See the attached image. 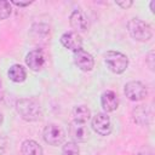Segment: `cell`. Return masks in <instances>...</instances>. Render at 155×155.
I'll return each mask as SVG.
<instances>
[{
	"mask_svg": "<svg viewBox=\"0 0 155 155\" xmlns=\"http://www.w3.org/2000/svg\"><path fill=\"white\" fill-rule=\"evenodd\" d=\"M16 109L17 113L21 115V117L27 121H36L41 117L40 104L34 99H29V98L19 99L16 103Z\"/></svg>",
	"mask_w": 155,
	"mask_h": 155,
	"instance_id": "1",
	"label": "cell"
},
{
	"mask_svg": "<svg viewBox=\"0 0 155 155\" xmlns=\"http://www.w3.org/2000/svg\"><path fill=\"white\" fill-rule=\"evenodd\" d=\"M127 29H128L130 35L137 41H148L153 36L151 27L144 21L138 19V18H133L128 21Z\"/></svg>",
	"mask_w": 155,
	"mask_h": 155,
	"instance_id": "2",
	"label": "cell"
},
{
	"mask_svg": "<svg viewBox=\"0 0 155 155\" xmlns=\"http://www.w3.org/2000/svg\"><path fill=\"white\" fill-rule=\"evenodd\" d=\"M107 67L115 74L124 73L128 67V58L117 51H108L104 56Z\"/></svg>",
	"mask_w": 155,
	"mask_h": 155,
	"instance_id": "3",
	"label": "cell"
},
{
	"mask_svg": "<svg viewBox=\"0 0 155 155\" xmlns=\"http://www.w3.org/2000/svg\"><path fill=\"white\" fill-rule=\"evenodd\" d=\"M44 139L50 145H58L64 140V131L56 124H50L44 130Z\"/></svg>",
	"mask_w": 155,
	"mask_h": 155,
	"instance_id": "4",
	"label": "cell"
},
{
	"mask_svg": "<svg viewBox=\"0 0 155 155\" xmlns=\"http://www.w3.org/2000/svg\"><path fill=\"white\" fill-rule=\"evenodd\" d=\"M125 94L131 101H142L147 97V88L139 81H130L125 85Z\"/></svg>",
	"mask_w": 155,
	"mask_h": 155,
	"instance_id": "5",
	"label": "cell"
},
{
	"mask_svg": "<svg viewBox=\"0 0 155 155\" xmlns=\"http://www.w3.org/2000/svg\"><path fill=\"white\" fill-rule=\"evenodd\" d=\"M92 128L101 136H108L111 132V122L107 114L99 113L92 119Z\"/></svg>",
	"mask_w": 155,
	"mask_h": 155,
	"instance_id": "6",
	"label": "cell"
},
{
	"mask_svg": "<svg viewBox=\"0 0 155 155\" xmlns=\"http://www.w3.org/2000/svg\"><path fill=\"white\" fill-rule=\"evenodd\" d=\"M74 62L78 65V68H80L82 71H90L94 65L93 57L82 48L74 52Z\"/></svg>",
	"mask_w": 155,
	"mask_h": 155,
	"instance_id": "7",
	"label": "cell"
},
{
	"mask_svg": "<svg viewBox=\"0 0 155 155\" xmlns=\"http://www.w3.org/2000/svg\"><path fill=\"white\" fill-rule=\"evenodd\" d=\"M69 133L71 138L76 142H86L90 137V131L85 122H79L75 120L69 126Z\"/></svg>",
	"mask_w": 155,
	"mask_h": 155,
	"instance_id": "8",
	"label": "cell"
},
{
	"mask_svg": "<svg viewBox=\"0 0 155 155\" xmlns=\"http://www.w3.org/2000/svg\"><path fill=\"white\" fill-rule=\"evenodd\" d=\"M61 42H62V45L65 48L71 50L74 52L79 51L81 48V46H82V39L75 31H67V33H64L61 36Z\"/></svg>",
	"mask_w": 155,
	"mask_h": 155,
	"instance_id": "9",
	"label": "cell"
},
{
	"mask_svg": "<svg viewBox=\"0 0 155 155\" xmlns=\"http://www.w3.org/2000/svg\"><path fill=\"white\" fill-rule=\"evenodd\" d=\"M69 22L71 28L75 30V33L78 31H85L87 29V16L81 11V10H74L70 13L69 17Z\"/></svg>",
	"mask_w": 155,
	"mask_h": 155,
	"instance_id": "10",
	"label": "cell"
},
{
	"mask_svg": "<svg viewBox=\"0 0 155 155\" xmlns=\"http://www.w3.org/2000/svg\"><path fill=\"white\" fill-rule=\"evenodd\" d=\"M25 63L31 70H40L45 64V56L41 50H33L25 56Z\"/></svg>",
	"mask_w": 155,
	"mask_h": 155,
	"instance_id": "11",
	"label": "cell"
},
{
	"mask_svg": "<svg viewBox=\"0 0 155 155\" xmlns=\"http://www.w3.org/2000/svg\"><path fill=\"white\" fill-rule=\"evenodd\" d=\"M101 103L105 111H114L119 105V99L115 92L105 91L101 97Z\"/></svg>",
	"mask_w": 155,
	"mask_h": 155,
	"instance_id": "12",
	"label": "cell"
},
{
	"mask_svg": "<svg viewBox=\"0 0 155 155\" xmlns=\"http://www.w3.org/2000/svg\"><path fill=\"white\" fill-rule=\"evenodd\" d=\"M21 151L23 155H42V148L33 139H27L22 143Z\"/></svg>",
	"mask_w": 155,
	"mask_h": 155,
	"instance_id": "13",
	"label": "cell"
},
{
	"mask_svg": "<svg viewBox=\"0 0 155 155\" xmlns=\"http://www.w3.org/2000/svg\"><path fill=\"white\" fill-rule=\"evenodd\" d=\"M7 74H8V78H10L13 82H23V81L25 80V78H27L25 69H24L22 65H19V64H13V65L8 69Z\"/></svg>",
	"mask_w": 155,
	"mask_h": 155,
	"instance_id": "14",
	"label": "cell"
},
{
	"mask_svg": "<svg viewBox=\"0 0 155 155\" xmlns=\"http://www.w3.org/2000/svg\"><path fill=\"white\" fill-rule=\"evenodd\" d=\"M149 119H150V113L148 108H145V105H139L136 109H133V120L137 124L144 125L149 121Z\"/></svg>",
	"mask_w": 155,
	"mask_h": 155,
	"instance_id": "15",
	"label": "cell"
},
{
	"mask_svg": "<svg viewBox=\"0 0 155 155\" xmlns=\"http://www.w3.org/2000/svg\"><path fill=\"white\" fill-rule=\"evenodd\" d=\"M73 116L75 121L86 122L91 117V111L86 105H78L73 109Z\"/></svg>",
	"mask_w": 155,
	"mask_h": 155,
	"instance_id": "16",
	"label": "cell"
},
{
	"mask_svg": "<svg viewBox=\"0 0 155 155\" xmlns=\"http://www.w3.org/2000/svg\"><path fill=\"white\" fill-rule=\"evenodd\" d=\"M79 153H80L79 147L74 142H68L62 148V154L63 155H79Z\"/></svg>",
	"mask_w": 155,
	"mask_h": 155,
	"instance_id": "17",
	"label": "cell"
},
{
	"mask_svg": "<svg viewBox=\"0 0 155 155\" xmlns=\"http://www.w3.org/2000/svg\"><path fill=\"white\" fill-rule=\"evenodd\" d=\"M11 4L6 0H0V19H5L11 15Z\"/></svg>",
	"mask_w": 155,
	"mask_h": 155,
	"instance_id": "18",
	"label": "cell"
},
{
	"mask_svg": "<svg viewBox=\"0 0 155 155\" xmlns=\"http://www.w3.org/2000/svg\"><path fill=\"white\" fill-rule=\"evenodd\" d=\"M133 2L131 1V0H127V1H116V5L117 6H120V7H122V8H127V7H130L131 5H132Z\"/></svg>",
	"mask_w": 155,
	"mask_h": 155,
	"instance_id": "19",
	"label": "cell"
},
{
	"mask_svg": "<svg viewBox=\"0 0 155 155\" xmlns=\"http://www.w3.org/2000/svg\"><path fill=\"white\" fill-rule=\"evenodd\" d=\"M5 148H6V140L5 138L0 134V154H2L5 151Z\"/></svg>",
	"mask_w": 155,
	"mask_h": 155,
	"instance_id": "20",
	"label": "cell"
},
{
	"mask_svg": "<svg viewBox=\"0 0 155 155\" xmlns=\"http://www.w3.org/2000/svg\"><path fill=\"white\" fill-rule=\"evenodd\" d=\"M153 57H154V52L151 51L150 53H149V56H148V65H149V68L153 70L154 69V64H153Z\"/></svg>",
	"mask_w": 155,
	"mask_h": 155,
	"instance_id": "21",
	"label": "cell"
},
{
	"mask_svg": "<svg viewBox=\"0 0 155 155\" xmlns=\"http://www.w3.org/2000/svg\"><path fill=\"white\" fill-rule=\"evenodd\" d=\"M13 5H16V6H28V5H30L31 4V1H25V2H21V1H11Z\"/></svg>",
	"mask_w": 155,
	"mask_h": 155,
	"instance_id": "22",
	"label": "cell"
},
{
	"mask_svg": "<svg viewBox=\"0 0 155 155\" xmlns=\"http://www.w3.org/2000/svg\"><path fill=\"white\" fill-rule=\"evenodd\" d=\"M154 6H155V1H154V0H153V1H151V2H150V10H151V11H153V12H154Z\"/></svg>",
	"mask_w": 155,
	"mask_h": 155,
	"instance_id": "23",
	"label": "cell"
},
{
	"mask_svg": "<svg viewBox=\"0 0 155 155\" xmlns=\"http://www.w3.org/2000/svg\"><path fill=\"white\" fill-rule=\"evenodd\" d=\"M2 120H4V117H2V114L0 113V125L2 124Z\"/></svg>",
	"mask_w": 155,
	"mask_h": 155,
	"instance_id": "24",
	"label": "cell"
},
{
	"mask_svg": "<svg viewBox=\"0 0 155 155\" xmlns=\"http://www.w3.org/2000/svg\"><path fill=\"white\" fill-rule=\"evenodd\" d=\"M137 155H142V154H137Z\"/></svg>",
	"mask_w": 155,
	"mask_h": 155,
	"instance_id": "25",
	"label": "cell"
},
{
	"mask_svg": "<svg viewBox=\"0 0 155 155\" xmlns=\"http://www.w3.org/2000/svg\"><path fill=\"white\" fill-rule=\"evenodd\" d=\"M0 86H1V81H0Z\"/></svg>",
	"mask_w": 155,
	"mask_h": 155,
	"instance_id": "26",
	"label": "cell"
}]
</instances>
